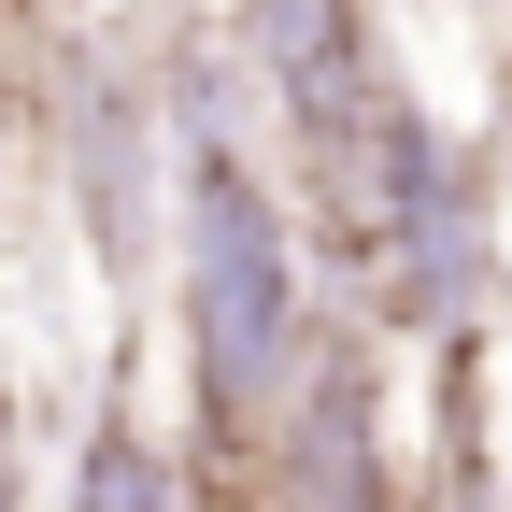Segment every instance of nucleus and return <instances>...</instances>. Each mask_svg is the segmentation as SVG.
I'll list each match as a JSON object with an SVG mask.
<instances>
[{"mask_svg":"<svg viewBox=\"0 0 512 512\" xmlns=\"http://www.w3.org/2000/svg\"><path fill=\"white\" fill-rule=\"evenodd\" d=\"M171 313H185V427L214 470H256L299 342H313V285H299V228L285 185L256 171V143H171Z\"/></svg>","mask_w":512,"mask_h":512,"instance_id":"f257e3e1","label":"nucleus"},{"mask_svg":"<svg viewBox=\"0 0 512 512\" xmlns=\"http://www.w3.org/2000/svg\"><path fill=\"white\" fill-rule=\"evenodd\" d=\"M299 185H313V214L342 228V256L370 271V299L399 328H427V342L498 328V157L456 143L399 72H370L356 143Z\"/></svg>","mask_w":512,"mask_h":512,"instance_id":"f03ea898","label":"nucleus"},{"mask_svg":"<svg viewBox=\"0 0 512 512\" xmlns=\"http://www.w3.org/2000/svg\"><path fill=\"white\" fill-rule=\"evenodd\" d=\"M57 171H72L86 256L114 285H143L157 271V228H171V86L128 43H100V29L57 43Z\"/></svg>","mask_w":512,"mask_h":512,"instance_id":"7ed1b4c3","label":"nucleus"},{"mask_svg":"<svg viewBox=\"0 0 512 512\" xmlns=\"http://www.w3.org/2000/svg\"><path fill=\"white\" fill-rule=\"evenodd\" d=\"M256 484H271V512H399V441H384V356L356 313H328V328L299 342V384L271 441H256Z\"/></svg>","mask_w":512,"mask_h":512,"instance_id":"20e7f679","label":"nucleus"},{"mask_svg":"<svg viewBox=\"0 0 512 512\" xmlns=\"http://www.w3.org/2000/svg\"><path fill=\"white\" fill-rule=\"evenodd\" d=\"M242 57L271 86L285 157L328 171L356 143V100H370V0H242Z\"/></svg>","mask_w":512,"mask_h":512,"instance_id":"39448f33","label":"nucleus"},{"mask_svg":"<svg viewBox=\"0 0 512 512\" xmlns=\"http://www.w3.org/2000/svg\"><path fill=\"white\" fill-rule=\"evenodd\" d=\"M72 512H200V484H185V456L143 427V413H114L86 427V456H72Z\"/></svg>","mask_w":512,"mask_h":512,"instance_id":"423d86ee","label":"nucleus"},{"mask_svg":"<svg viewBox=\"0 0 512 512\" xmlns=\"http://www.w3.org/2000/svg\"><path fill=\"white\" fill-rule=\"evenodd\" d=\"M0 512H29V484H15V413H0Z\"/></svg>","mask_w":512,"mask_h":512,"instance_id":"0eeeda50","label":"nucleus"},{"mask_svg":"<svg viewBox=\"0 0 512 512\" xmlns=\"http://www.w3.org/2000/svg\"><path fill=\"white\" fill-rule=\"evenodd\" d=\"M0 157H15V72H0Z\"/></svg>","mask_w":512,"mask_h":512,"instance_id":"6e6552de","label":"nucleus"},{"mask_svg":"<svg viewBox=\"0 0 512 512\" xmlns=\"http://www.w3.org/2000/svg\"><path fill=\"white\" fill-rule=\"evenodd\" d=\"M498 470H512V413H498Z\"/></svg>","mask_w":512,"mask_h":512,"instance_id":"1a4fd4ad","label":"nucleus"}]
</instances>
